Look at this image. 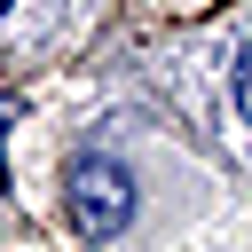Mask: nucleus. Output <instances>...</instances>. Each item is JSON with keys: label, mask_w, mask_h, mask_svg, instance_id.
I'll list each match as a JSON object with an SVG mask.
<instances>
[{"label": "nucleus", "mask_w": 252, "mask_h": 252, "mask_svg": "<svg viewBox=\"0 0 252 252\" xmlns=\"http://www.w3.org/2000/svg\"><path fill=\"white\" fill-rule=\"evenodd\" d=\"M63 213L79 220V236H118L126 228V213H134V181H126V165L118 158H71V173H63Z\"/></svg>", "instance_id": "obj_1"}, {"label": "nucleus", "mask_w": 252, "mask_h": 252, "mask_svg": "<svg viewBox=\"0 0 252 252\" xmlns=\"http://www.w3.org/2000/svg\"><path fill=\"white\" fill-rule=\"evenodd\" d=\"M236 110H244V126H252V47H244V63H236Z\"/></svg>", "instance_id": "obj_2"}, {"label": "nucleus", "mask_w": 252, "mask_h": 252, "mask_svg": "<svg viewBox=\"0 0 252 252\" xmlns=\"http://www.w3.org/2000/svg\"><path fill=\"white\" fill-rule=\"evenodd\" d=\"M0 8H8V0H0Z\"/></svg>", "instance_id": "obj_3"}]
</instances>
